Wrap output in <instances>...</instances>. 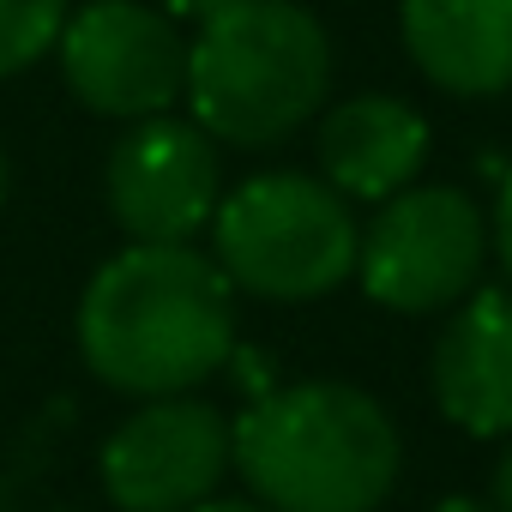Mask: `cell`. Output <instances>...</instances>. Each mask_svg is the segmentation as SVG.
<instances>
[{
	"mask_svg": "<svg viewBox=\"0 0 512 512\" xmlns=\"http://www.w3.org/2000/svg\"><path fill=\"white\" fill-rule=\"evenodd\" d=\"M157 7L169 13V19H193V25H205L211 13H223L229 0H157Z\"/></svg>",
	"mask_w": 512,
	"mask_h": 512,
	"instance_id": "9a60e30c",
	"label": "cell"
},
{
	"mask_svg": "<svg viewBox=\"0 0 512 512\" xmlns=\"http://www.w3.org/2000/svg\"><path fill=\"white\" fill-rule=\"evenodd\" d=\"M488 506H494V512H512V434H506V446H500V458H494V476H488Z\"/></svg>",
	"mask_w": 512,
	"mask_h": 512,
	"instance_id": "5bb4252c",
	"label": "cell"
},
{
	"mask_svg": "<svg viewBox=\"0 0 512 512\" xmlns=\"http://www.w3.org/2000/svg\"><path fill=\"white\" fill-rule=\"evenodd\" d=\"M488 247H494V260L512 284V169L500 175V193H494V217H488Z\"/></svg>",
	"mask_w": 512,
	"mask_h": 512,
	"instance_id": "4fadbf2b",
	"label": "cell"
},
{
	"mask_svg": "<svg viewBox=\"0 0 512 512\" xmlns=\"http://www.w3.org/2000/svg\"><path fill=\"white\" fill-rule=\"evenodd\" d=\"M79 356L121 398H175L235 356V284L193 241H133L79 296Z\"/></svg>",
	"mask_w": 512,
	"mask_h": 512,
	"instance_id": "6da1fadb",
	"label": "cell"
},
{
	"mask_svg": "<svg viewBox=\"0 0 512 512\" xmlns=\"http://www.w3.org/2000/svg\"><path fill=\"white\" fill-rule=\"evenodd\" d=\"M55 61L79 109L103 121L169 115L187 91V37L151 0H85L55 37Z\"/></svg>",
	"mask_w": 512,
	"mask_h": 512,
	"instance_id": "8992f818",
	"label": "cell"
},
{
	"mask_svg": "<svg viewBox=\"0 0 512 512\" xmlns=\"http://www.w3.org/2000/svg\"><path fill=\"white\" fill-rule=\"evenodd\" d=\"M332 97V37L302 0H229L187 43L181 103L217 145L266 151Z\"/></svg>",
	"mask_w": 512,
	"mask_h": 512,
	"instance_id": "3957f363",
	"label": "cell"
},
{
	"mask_svg": "<svg viewBox=\"0 0 512 512\" xmlns=\"http://www.w3.org/2000/svg\"><path fill=\"white\" fill-rule=\"evenodd\" d=\"M428 512H494L488 500H470V494H452V500H440V506H428Z\"/></svg>",
	"mask_w": 512,
	"mask_h": 512,
	"instance_id": "e0dca14e",
	"label": "cell"
},
{
	"mask_svg": "<svg viewBox=\"0 0 512 512\" xmlns=\"http://www.w3.org/2000/svg\"><path fill=\"white\" fill-rule=\"evenodd\" d=\"M193 512H266V506L253 500V494H247V500H223V494H211V500H199Z\"/></svg>",
	"mask_w": 512,
	"mask_h": 512,
	"instance_id": "2e32d148",
	"label": "cell"
},
{
	"mask_svg": "<svg viewBox=\"0 0 512 512\" xmlns=\"http://www.w3.org/2000/svg\"><path fill=\"white\" fill-rule=\"evenodd\" d=\"M488 266V211L476 193L446 181H416L374 205V223L356 241V278L374 308L392 314H446L458 308Z\"/></svg>",
	"mask_w": 512,
	"mask_h": 512,
	"instance_id": "5b68a950",
	"label": "cell"
},
{
	"mask_svg": "<svg viewBox=\"0 0 512 512\" xmlns=\"http://www.w3.org/2000/svg\"><path fill=\"white\" fill-rule=\"evenodd\" d=\"M356 241L350 199L302 169L247 175L211 211V260L253 302H320L344 290L356 278Z\"/></svg>",
	"mask_w": 512,
	"mask_h": 512,
	"instance_id": "277c9868",
	"label": "cell"
},
{
	"mask_svg": "<svg viewBox=\"0 0 512 512\" xmlns=\"http://www.w3.org/2000/svg\"><path fill=\"white\" fill-rule=\"evenodd\" d=\"M428 386L440 416L470 440L512 434V284H476L434 338Z\"/></svg>",
	"mask_w": 512,
	"mask_h": 512,
	"instance_id": "9c48e42d",
	"label": "cell"
},
{
	"mask_svg": "<svg viewBox=\"0 0 512 512\" xmlns=\"http://www.w3.org/2000/svg\"><path fill=\"white\" fill-rule=\"evenodd\" d=\"M0 199H7V151H0Z\"/></svg>",
	"mask_w": 512,
	"mask_h": 512,
	"instance_id": "ac0fdd59",
	"label": "cell"
},
{
	"mask_svg": "<svg viewBox=\"0 0 512 512\" xmlns=\"http://www.w3.org/2000/svg\"><path fill=\"white\" fill-rule=\"evenodd\" d=\"M103 494L115 512H193L229 476V422L193 398H145L103 440Z\"/></svg>",
	"mask_w": 512,
	"mask_h": 512,
	"instance_id": "ba28073f",
	"label": "cell"
},
{
	"mask_svg": "<svg viewBox=\"0 0 512 512\" xmlns=\"http://www.w3.org/2000/svg\"><path fill=\"white\" fill-rule=\"evenodd\" d=\"M229 470L266 512H380L398 488L404 440L374 392L296 380L229 422Z\"/></svg>",
	"mask_w": 512,
	"mask_h": 512,
	"instance_id": "7a4b0ae2",
	"label": "cell"
},
{
	"mask_svg": "<svg viewBox=\"0 0 512 512\" xmlns=\"http://www.w3.org/2000/svg\"><path fill=\"white\" fill-rule=\"evenodd\" d=\"M67 13V0H0V79L37 67L55 49Z\"/></svg>",
	"mask_w": 512,
	"mask_h": 512,
	"instance_id": "7c38bea8",
	"label": "cell"
},
{
	"mask_svg": "<svg viewBox=\"0 0 512 512\" xmlns=\"http://www.w3.org/2000/svg\"><path fill=\"white\" fill-rule=\"evenodd\" d=\"M223 199L217 139L199 121L145 115L103 157V205L133 241H193Z\"/></svg>",
	"mask_w": 512,
	"mask_h": 512,
	"instance_id": "52a82bcc",
	"label": "cell"
},
{
	"mask_svg": "<svg viewBox=\"0 0 512 512\" xmlns=\"http://www.w3.org/2000/svg\"><path fill=\"white\" fill-rule=\"evenodd\" d=\"M410 67L446 97L512 91V0H398Z\"/></svg>",
	"mask_w": 512,
	"mask_h": 512,
	"instance_id": "8fae6325",
	"label": "cell"
},
{
	"mask_svg": "<svg viewBox=\"0 0 512 512\" xmlns=\"http://www.w3.org/2000/svg\"><path fill=\"white\" fill-rule=\"evenodd\" d=\"M428 121L422 109H410L404 97H386V91H362V97H344L326 109L320 121V181L344 199H362V205H386L392 193L416 187L422 163H428Z\"/></svg>",
	"mask_w": 512,
	"mask_h": 512,
	"instance_id": "30bf717a",
	"label": "cell"
}]
</instances>
